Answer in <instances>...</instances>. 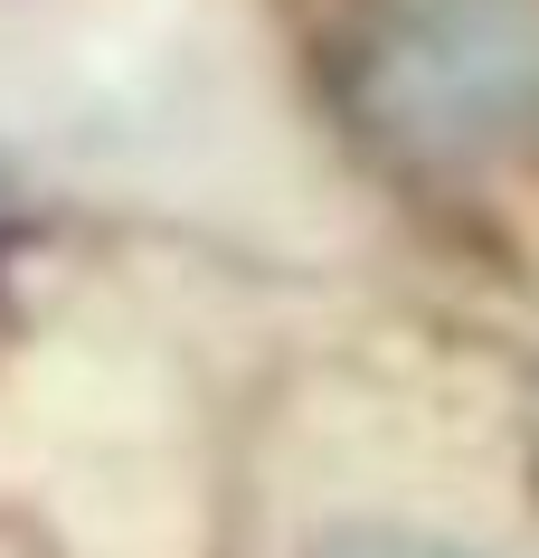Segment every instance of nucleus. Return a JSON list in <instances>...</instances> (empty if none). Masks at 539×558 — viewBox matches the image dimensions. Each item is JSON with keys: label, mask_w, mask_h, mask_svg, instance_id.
<instances>
[{"label": "nucleus", "mask_w": 539, "mask_h": 558, "mask_svg": "<svg viewBox=\"0 0 539 558\" xmlns=\"http://www.w3.org/2000/svg\"><path fill=\"white\" fill-rule=\"evenodd\" d=\"M351 105L417 161H482L539 123V0H379L351 38Z\"/></svg>", "instance_id": "1"}, {"label": "nucleus", "mask_w": 539, "mask_h": 558, "mask_svg": "<svg viewBox=\"0 0 539 558\" xmlns=\"http://www.w3.org/2000/svg\"><path fill=\"white\" fill-rule=\"evenodd\" d=\"M313 558H474V549H454V539H426V530H379V521H359V530H331Z\"/></svg>", "instance_id": "2"}]
</instances>
